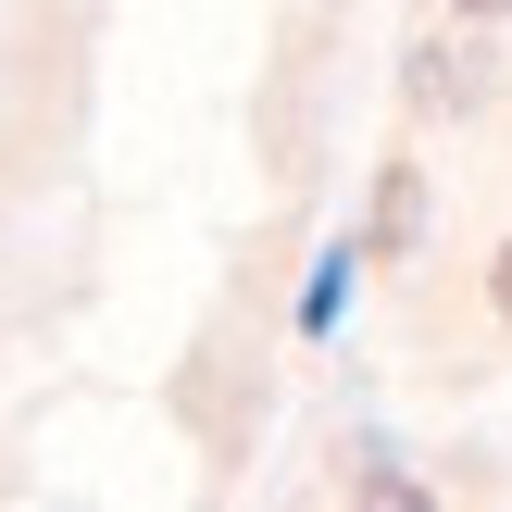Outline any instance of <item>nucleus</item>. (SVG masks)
I'll use <instances>...</instances> for the list:
<instances>
[{
    "mask_svg": "<svg viewBox=\"0 0 512 512\" xmlns=\"http://www.w3.org/2000/svg\"><path fill=\"white\" fill-rule=\"evenodd\" d=\"M413 100L425 113H475L488 100V38H425L413 50Z\"/></svg>",
    "mask_w": 512,
    "mask_h": 512,
    "instance_id": "f257e3e1",
    "label": "nucleus"
},
{
    "mask_svg": "<svg viewBox=\"0 0 512 512\" xmlns=\"http://www.w3.org/2000/svg\"><path fill=\"white\" fill-rule=\"evenodd\" d=\"M413 225H425V175H413V163H388V188H375V238H363V263H400V250H413Z\"/></svg>",
    "mask_w": 512,
    "mask_h": 512,
    "instance_id": "f03ea898",
    "label": "nucleus"
},
{
    "mask_svg": "<svg viewBox=\"0 0 512 512\" xmlns=\"http://www.w3.org/2000/svg\"><path fill=\"white\" fill-rule=\"evenodd\" d=\"M488 300H500V325H512V238H500V263H488Z\"/></svg>",
    "mask_w": 512,
    "mask_h": 512,
    "instance_id": "7ed1b4c3",
    "label": "nucleus"
},
{
    "mask_svg": "<svg viewBox=\"0 0 512 512\" xmlns=\"http://www.w3.org/2000/svg\"><path fill=\"white\" fill-rule=\"evenodd\" d=\"M463 13H475V25H500V13H512V0H463Z\"/></svg>",
    "mask_w": 512,
    "mask_h": 512,
    "instance_id": "20e7f679",
    "label": "nucleus"
}]
</instances>
